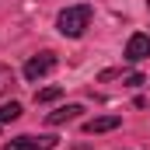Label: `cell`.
<instances>
[{
  "mask_svg": "<svg viewBox=\"0 0 150 150\" xmlns=\"http://www.w3.org/2000/svg\"><path fill=\"white\" fill-rule=\"evenodd\" d=\"M52 70H56V56H52V52H38V56H32V59L25 63V77H28V80H38V77L52 74Z\"/></svg>",
  "mask_w": 150,
  "mask_h": 150,
  "instance_id": "7a4b0ae2",
  "label": "cell"
},
{
  "mask_svg": "<svg viewBox=\"0 0 150 150\" xmlns=\"http://www.w3.org/2000/svg\"><path fill=\"white\" fill-rule=\"evenodd\" d=\"M91 4H74V7H67L59 18H56V25H59V35H67V38H77V35H84V28L91 25Z\"/></svg>",
  "mask_w": 150,
  "mask_h": 150,
  "instance_id": "6da1fadb",
  "label": "cell"
},
{
  "mask_svg": "<svg viewBox=\"0 0 150 150\" xmlns=\"http://www.w3.org/2000/svg\"><path fill=\"white\" fill-rule=\"evenodd\" d=\"M74 150H91V147H87V143H77V147H74Z\"/></svg>",
  "mask_w": 150,
  "mask_h": 150,
  "instance_id": "8fae6325",
  "label": "cell"
},
{
  "mask_svg": "<svg viewBox=\"0 0 150 150\" xmlns=\"http://www.w3.org/2000/svg\"><path fill=\"white\" fill-rule=\"evenodd\" d=\"M119 126H122L119 115H94V119L84 122V133H91V136H94V133H112V129H119Z\"/></svg>",
  "mask_w": 150,
  "mask_h": 150,
  "instance_id": "5b68a950",
  "label": "cell"
},
{
  "mask_svg": "<svg viewBox=\"0 0 150 150\" xmlns=\"http://www.w3.org/2000/svg\"><path fill=\"white\" fill-rule=\"evenodd\" d=\"M14 87V70L11 67H0V94H7Z\"/></svg>",
  "mask_w": 150,
  "mask_h": 150,
  "instance_id": "9c48e42d",
  "label": "cell"
},
{
  "mask_svg": "<svg viewBox=\"0 0 150 150\" xmlns=\"http://www.w3.org/2000/svg\"><path fill=\"white\" fill-rule=\"evenodd\" d=\"M80 112H84V105H63V108H56V112L45 115V122H49V126H63V122L80 119Z\"/></svg>",
  "mask_w": 150,
  "mask_h": 150,
  "instance_id": "8992f818",
  "label": "cell"
},
{
  "mask_svg": "<svg viewBox=\"0 0 150 150\" xmlns=\"http://www.w3.org/2000/svg\"><path fill=\"white\" fill-rule=\"evenodd\" d=\"M126 84H129V87H140V84H147V77H143V74H129Z\"/></svg>",
  "mask_w": 150,
  "mask_h": 150,
  "instance_id": "30bf717a",
  "label": "cell"
},
{
  "mask_svg": "<svg viewBox=\"0 0 150 150\" xmlns=\"http://www.w3.org/2000/svg\"><path fill=\"white\" fill-rule=\"evenodd\" d=\"M14 119H21V105H18V101L0 105V122H14Z\"/></svg>",
  "mask_w": 150,
  "mask_h": 150,
  "instance_id": "ba28073f",
  "label": "cell"
},
{
  "mask_svg": "<svg viewBox=\"0 0 150 150\" xmlns=\"http://www.w3.org/2000/svg\"><path fill=\"white\" fill-rule=\"evenodd\" d=\"M52 147H56V136H18L4 143V150H52Z\"/></svg>",
  "mask_w": 150,
  "mask_h": 150,
  "instance_id": "3957f363",
  "label": "cell"
},
{
  "mask_svg": "<svg viewBox=\"0 0 150 150\" xmlns=\"http://www.w3.org/2000/svg\"><path fill=\"white\" fill-rule=\"evenodd\" d=\"M56 98H63V87H42V91H35V105H49Z\"/></svg>",
  "mask_w": 150,
  "mask_h": 150,
  "instance_id": "52a82bcc",
  "label": "cell"
},
{
  "mask_svg": "<svg viewBox=\"0 0 150 150\" xmlns=\"http://www.w3.org/2000/svg\"><path fill=\"white\" fill-rule=\"evenodd\" d=\"M147 56H150V35L147 32L129 35V42H126V59H129V63H140V59H147Z\"/></svg>",
  "mask_w": 150,
  "mask_h": 150,
  "instance_id": "277c9868",
  "label": "cell"
}]
</instances>
